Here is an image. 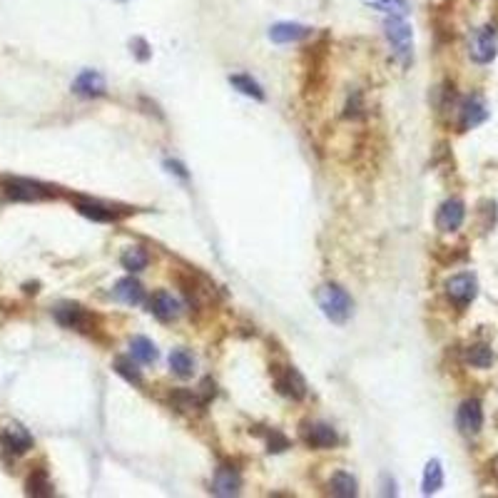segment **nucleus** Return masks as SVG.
<instances>
[{
  "mask_svg": "<svg viewBox=\"0 0 498 498\" xmlns=\"http://www.w3.org/2000/svg\"><path fill=\"white\" fill-rule=\"evenodd\" d=\"M456 426L461 429V434L476 436L483 426V409L478 398H466L456 411Z\"/></svg>",
  "mask_w": 498,
  "mask_h": 498,
  "instance_id": "1a4fd4ad",
  "label": "nucleus"
},
{
  "mask_svg": "<svg viewBox=\"0 0 498 498\" xmlns=\"http://www.w3.org/2000/svg\"><path fill=\"white\" fill-rule=\"evenodd\" d=\"M73 93L80 97H102L107 93L105 78L97 73V70H83L78 78L73 80Z\"/></svg>",
  "mask_w": 498,
  "mask_h": 498,
  "instance_id": "9b49d317",
  "label": "nucleus"
},
{
  "mask_svg": "<svg viewBox=\"0 0 498 498\" xmlns=\"http://www.w3.org/2000/svg\"><path fill=\"white\" fill-rule=\"evenodd\" d=\"M478 294V282L473 274L463 272V274H456L446 282V297L451 299V304L458 307V309H466L471 304L473 299Z\"/></svg>",
  "mask_w": 498,
  "mask_h": 498,
  "instance_id": "20e7f679",
  "label": "nucleus"
},
{
  "mask_svg": "<svg viewBox=\"0 0 498 498\" xmlns=\"http://www.w3.org/2000/svg\"><path fill=\"white\" fill-rule=\"evenodd\" d=\"M150 312L158 316L160 321H174L182 314V307L170 292H155L150 299Z\"/></svg>",
  "mask_w": 498,
  "mask_h": 498,
  "instance_id": "ddd939ff",
  "label": "nucleus"
},
{
  "mask_svg": "<svg viewBox=\"0 0 498 498\" xmlns=\"http://www.w3.org/2000/svg\"><path fill=\"white\" fill-rule=\"evenodd\" d=\"M170 369H172L174 377L179 379H187L194 374V357L187 352V349H174L170 354Z\"/></svg>",
  "mask_w": 498,
  "mask_h": 498,
  "instance_id": "aec40b11",
  "label": "nucleus"
},
{
  "mask_svg": "<svg viewBox=\"0 0 498 498\" xmlns=\"http://www.w3.org/2000/svg\"><path fill=\"white\" fill-rule=\"evenodd\" d=\"M53 314H55V319H58V324L68 326V329H83V326L88 324V314H85V309L78 304H60Z\"/></svg>",
  "mask_w": 498,
  "mask_h": 498,
  "instance_id": "f3484780",
  "label": "nucleus"
},
{
  "mask_svg": "<svg viewBox=\"0 0 498 498\" xmlns=\"http://www.w3.org/2000/svg\"><path fill=\"white\" fill-rule=\"evenodd\" d=\"M309 32H312V28L302 25V23H277V25L269 28V40L284 45V42L304 40Z\"/></svg>",
  "mask_w": 498,
  "mask_h": 498,
  "instance_id": "2eb2a0df",
  "label": "nucleus"
},
{
  "mask_svg": "<svg viewBox=\"0 0 498 498\" xmlns=\"http://www.w3.org/2000/svg\"><path fill=\"white\" fill-rule=\"evenodd\" d=\"M299 434H302V441L312 449H334L339 444V434L321 421H307V424H302Z\"/></svg>",
  "mask_w": 498,
  "mask_h": 498,
  "instance_id": "423d86ee",
  "label": "nucleus"
},
{
  "mask_svg": "<svg viewBox=\"0 0 498 498\" xmlns=\"http://www.w3.org/2000/svg\"><path fill=\"white\" fill-rule=\"evenodd\" d=\"M486 120H488V107L483 102V97L481 95H468L461 102V107H458V127L461 130H473V127H478Z\"/></svg>",
  "mask_w": 498,
  "mask_h": 498,
  "instance_id": "0eeeda50",
  "label": "nucleus"
},
{
  "mask_svg": "<svg viewBox=\"0 0 498 498\" xmlns=\"http://www.w3.org/2000/svg\"><path fill=\"white\" fill-rule=\"evenodd\" d=\"M167 167L172 170L174 174H179V177H182V179H187V172H184V167H182V165H179V162H167Z\"/></svg>",
  "mask_w": 498,
  "mask_h": 498,
  "instance_id": "7c9ffc66",
  "label": "nucleus"
},
{
  "mask_svg": "<svg viewBox=\"0 0 498 498\" xmlns=\"http://www.w3.org/2000/svg\"><path fill=\"white\" fill-rule=\"evenodd\" d=\"M130 352H132V357L142 364L158 362V346L147 339V336H135V339L130 341Z\"/></svg>",
  "mask_w": 498,
  "mask_h": 498,
  "instance_id": "412c9836",
  "label": "nucleus"
},
{
  "mask_svg": "<svg viewBox=\"0 0 498 498\" xmlns=\"http://www.w3.org/2000/svg\"><path fill=\"white\" fill-rule=\"evenodd\" d=\"M331 493L339 498L357 496V478L346 471H336L334 476H331Z\"/></svg>",
  "mask_w": 498,
  "mask_h": 498,
  "instance_id": "5701e85b",
  "label": "nucleus"
},
{
  "mask_svg": "<svg viewBox=\"0 0 498 498\" xmlns=\"http://www.w3.org/2000/svg\"><path fill=\"white\" fill-rule=\"evenodd\" d=\"M274 386L282 396L294 398V401L307 396V381L294 367H274Z\"/></svg>",
  "mask_w": 498,
  "mask_h": 498,
  "instance_id": "39448f33",
  "label": "nucleus"
},
{
  "mask_svg": "<svg viewBox=\"0 0 498 498\" xmlns=\"http://www.w3.org/2000/svg\"><path fill=\"white\" fill-rule=\"evenodd\" d=\"M242 488V476L237 473V468L232 466H220L215 471V481H212V491L217 496H237Z\"/></svg>",
  "mask_w": 498,
  "mask_h": 498,
  "instance_id": "4468645a",
  "label": "nucleus"
},
{
  "mask_svg": "<svg viewBox=\"0 0 498 498\" xmlns=\"http://www.w3.org/2000/svg\"><path fill=\"white\" fill-rule=\"evenodd\" d=\"M230 85L239 90L242 95H247V97L264 100V90L259 88V83H254L249 75H230Z\"/></svg>",
  "mask_w": 498,
  "mask_h": 498,
  "instance_id": "bb28decb",
  "label": "nucleus"
},
{
  "mask_svg": "<svg viewBox=\"0 0 498 498\" xmlns=\"http://www.w3.org/2000/svg\"><path fill=\"white\" fill-rule=\"evenodd\" d=\"M115 372L120 374L125 381H130V384H135V386H140L142 384V374H140V369L135 367V364L130 362V359H125V357H120L115 362Z\"/></svg>",
  "mask_w": 498,
  "mask_h": 498,
  "instance_id": "cd10ccee",
  "label": "nucleus"
},
{
  "mask_svg": "<svg viewBox=\"0 0 498 498\" xmlns=\"http://www.w3.org/2000/svg\"><path fill=\"white\" fill-rule=\"evenodd\" d=\"M0 444H3V449H6V451L20 456V453H25L28 449H32V436L28 434L25 426L11 424V426H6V429H3V434H0Z\"/></svg>",
  "mask_w": 498,
  "mask_h": 498,
  "instance_id": "f8f14e48",
  "label": "nucleus"
},
{
  "mask_svg": "<svg viewBox=\"0 0 498 498\" xmlns=\"http://www.w3.org/2000/svg\"><path fill=\"white\" fill-rule=\"evenodd\" d=\"M132 45L137 47V50H135L137 58H140V60H147V55H150V53H147V42L140 40V37H135V40H132Z\"/></svg>",
  "mask_w": 498,
  "mask_h": 498,
  "instance_id": "c756f323",
  "label": "nucleus"
},
{
  "mask_svg": "<svg viewBox=\"0 0 498 498\" xmlns=\"http://www.w3.org/2000/svg\"><path fill=\"white\" fill-rule=\"evenodd\" d=\"M367 6H372L374 11H381L386 16L406 18L409 16V0H364Z\"/></svg>",
  "mask_w": 498,
  "mask_h": 498,
  "instance_id": "a878e982",
  "label": "nucleus"
},
{
  "mask_svg": "<svg viewBox=\"0 0 498 498\" xmlns=\"http://www.w3.org/2000/svg\"><path fill=\"white\" fill-rule=\"evenodd\" d=\"M3 189L11 199H23V202H32V199L47 197V187H42L40 182H32V179L23 177H8L3 179Z\"/></svg>",
  "mask_w": 498,
  "mask_h": 498,
  "instance_id": "6e6552de",
  "label": "nucleus"
},
{
  "mask_svg": "<svg viewBox=\"0 0 498 498\" xmlns=\"http://www.w3.org/2000/svg\"><path fill=\"white\" fill-rule=\"evenodd\" d=\"M496 473H498V461H496Z\"/></svg>",
  "mask_w": 498,
  "mask_h": 498,
  "instance_id": "2f4dec72",
  "label": "nucleus"
},
{
  "mask_svg": "<svg viewBox=\"0 0 498 498\" xmlns=\"http://www.w3.org/2000/svg\"><path fill=\"white\" fill-rule=\"evenodd\" d=\"M441 486H444V468H441L439 458H431L424 468V483H421V488H424L426 496H431V493H436Z\"/></svg>",
  "mask_w": 498,
  "mask_h": 498,
  "instance_id": "4be33fe9",
  "label": "nucleus"
},
{
  "mask_svg": "<svg viewBox=\"0 0 498 498\" xmlns=\"http://www.w3.org/2000/svg\"><path fill=\"white\" fill-rule=\"evenodd\" d=\"M466 364L473 369H488L493 364V352L488 344H471L466 349Z\"/></svg>",
  "mask_w": 498,
  "mask_h": 498,
  "instance_id": "b1692460",
  "label": "nucleus"
},
{
  "mask_svg": "<svg viewBox=\"0 0 498 498\" xmlns=\"http://www.w3.org/2000/svg\"><path fill=\"white\" fill-rule=\"evenodd\" d=\"M25 493L28 496H53V483H50V476H47L45 468H35V471L28 476L25 481Z\"/></svg>",
  "mask_w": 498,
  "mask_h": 498,
  "instance_id": "6ab92c4d",
  "label": "nucleus"
},
{
  "mask_svg": "<svg viewBox=\"0 0 498 498\" xmlns=\"http://www.w3.org/2000/svg\"><path fill=\"white\" fill-rule=\"evenodd\" d=\"M267 446H269V451H284L289 446V441H287V436H282L279 431H272V434L267 436Z\"/></svg>",
  "mask_w": 498,
  "mask_h": 498,
  "instance_id": "c85d7f7f",
  "label": "nucleus"
},
{
  "mask_svg": "<svg viewBox=\"0 0 498 498\" xmlns=\"http://www.w3.org/2000/svg\"><path fill=\"white\" fill-rule=\"evenodd\" d=\"M468 53L471 60L478 65H488L498 53V37L493 28H476L471 32V40H468Z\"/></svg>",
  "mask_w": 498,
  "mask_h": 498,
  "instance_id": "7ed1b4c3",
  "label": "nucleus"
},
{
  "mask_svg": "<svg viewBox=\"0 0 498 498\" xmlns=\"http://www.w3.org/2000/svg\"><path fill=\"white\" fill-rule=\"evenodd\" d=\"M120 262L127 272H142V269L147 267V262H150V254H147L142 247H130V249L122 252Z\"/></svg>",
  "mask_w": 498,
  "mask_h": 498,
  "instance_id": "393cba45",
  "label": "nucleus"
},
{
  "mask_svg": "<svg viewBox=\"0 0 498 498\" xmlns=\"http://www.w3.org/2000/svg\"><path fill=\"white\" fill-rule=\"evenodd\" d=\"M316 304L319 309L324 312V316L334 324H344L349 316H352V297L344 292L341 287L336 284H324V287L316 292Z\"/></svg>",
  "mask_w": 498,
  "mask_h": 498,
  "instance_id": "f257e3e1",
  "label": "nucleus"
},
{
  "mask_svg": "<svg viewBox=\"0 0 498 498\" xmlns=\"http://www.w3.org/2000/svg\"><path fill=\"white\" fill-rule=\"evenodd\" d=\"M463 217H466V205L458 197H451L436 212V227L441 232H456L463 225Z\"/></svg>",
  "mask_w": 498,
  "mask_h": 498,
  "instance_id": "9d476101",
  "label": "nucleus"
},
{
  "mask_svg": "<svg viewBox=\"0 0 498 498\" xmlns=\"http://www.w3.org/2000/svg\"><path fill=\"white\" fill-rule=\"evenodd\" d=\"M384 32H386L389 42L393 47V58L401 65H409L414 58V35H411V25L404 18L389 16L384 20Z\"/></svg>",
  "mask_w": 498,
  "mask_h": 498,
  "instance_id": "f03ea898",
  "label": "nucleus"
},
{
  "mask_svg": "<svg viewBox=\"0 0 498 498\" xmlns=\"http://www.w3.org/2000/svg\"><path fill=\"white\" fill-rule=\"evenodd\" d=\"M75 210L83 217L95 222H115L117 212H112L110 207H102L100 202H93V199H75Z\"/></svg>",
  "mask_w": 498,
  "mask_h": 498,
  "instance_id": "dca6fc26",
  "label": "nucleus"
},
{
  "mask_svg": "<svg viewBox=\"0 0 498 498\" xmlns=\"http://www.w3.org/2000/svg\"><path fill=\"white\" fill-rule=\"evenodd\" d=\"M115 297L120 299V302H125V304L137 307L142 299H145V289H142V284L137 282V279L127 277V279H120V282H117Z\"/></svg>",
  "mask_w": 498,
  "mask_h": 498,
  "instance_id": "a211bd4d",
  "label": "nucleus"
}]
</instances>
